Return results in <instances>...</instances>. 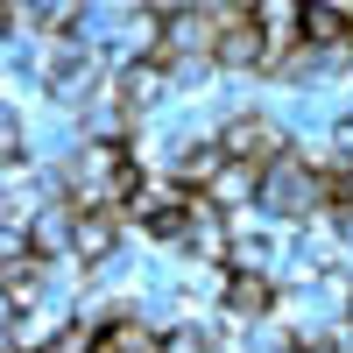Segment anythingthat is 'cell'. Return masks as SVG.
Wrapping results in <instances>:
<instances>
[{"label":"cell","instance_id":"5b68a950","mask_svg":"<svg viewBox=\"0 0 353 353\" xmlns=\"http://www.w3.org/2000/svg\"><path fill=\"white\" fill-rule=\"evenodd\" d=\"M332 8H346V14H353V0H332Z\"/></svg>","mask_w":353,"mask_h":353},{"label":"cell","instance_id":"3957f363","mask_svg":"<svg viewBox=\"0 0 353 353\" xmlns=\"http://www.w3.org/2000/svg\"><path fill=\"white\" fill-rule=\"evenodd\" d=\"M219 14L212 8H198V0H191V8H176L170 14V28H163V64H176V57H219Z\"/></svg>","mask_w":353,"mask_h":353},{"label":"cell","instance_id":"7a4b0ae2","mask_svg":"<svg viewBox=\"0 0 353 353\" xmlns=\"http://www.w3.org/2000/svg\"><path fill=\"white\" fill-rule=\"evenodd\" d=\"M219 71L226 78H269V36L254 14H233L219 28Z\"/></svg>","mask_w":353,"mask_h":353},{"label":"cell","instance_id":"8992f818","mask_svg":"<svg viewBox=\"0 0 353 353\" xmlns=\"http://www.w3.org/2000/svg\"><path fill=\"white\" fill-rule=\"evenodd\" d=\"M346 325H353V297H346Z\"/></svg>","mask_w":353,"mask_h":353},{"label":"cell","instance_id":"6da1fadb","mask_svg":"<svg viewBox=\"0 0 353 353\" xmlns=\"http://www.w3.org/2000/svg\"><path fill=\"white\" fill-rule=\"evenodd\" d=\"M78 121H85V134H99V141H134L141 113L128 106V92H121V71H113V64H106V78L92 85V92H85Z\"/></svg>","mask_w":353,"mask_h":353},{"label":"cell","instance_id":"277c9868","mask_svg":"<svg viewBox=\"0 0 353 353\" xmlns=\"http://www.w3.org/2000/svg\"><path fill=\"white\" fill-rule=\"evenodd\" d=\"M106 339H113V353H170V325H163V318H149V311L113 318Z\"/></svg>","mask_w":353,"mask_h":353}]
</instances>
